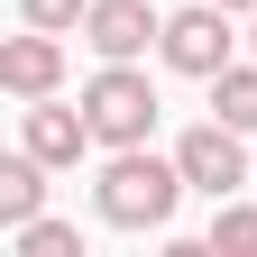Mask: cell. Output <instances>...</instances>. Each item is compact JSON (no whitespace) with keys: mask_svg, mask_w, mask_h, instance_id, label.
Returning <instances> with one entry per match:
<instances>
[{"mask_svg":"<svg viewBox=\"0 0 257 257\" xmlns=\"http://www.w3.org/2000/svg\"><path fill=\"white\" fill-rule=\"evenodd\" d=\"M184 193H193V184H184V166H175V156L110 147V166H101V184H92V202H101V220H110V230H166Z\"/></svg>","mask_w":257,"mask_h":257,"instance_id":"1","label":"cell"},{"mask_svg":"<svg viewBox=\"0 0 257 257\" xmlns=\"http://www.w3.org/2000/svg\"><path fill=\"white\" fill-rule=\"evenodd\" d=\"M83 110H92V138L101 147H147L156 128V83L138 64H101V74L83 83Z\"/></svg>","mask_w":257,"mask_h":257,"instance_id":"2","label":"cell"},{"mask_svg":"<svg viewBox=\"0 0 257 257\" xmlns=\"http://www.w3.org/2000/svg\"><path fill=\"white\" fill-rule=\"evenodd\" d=\"M248 128H230V119H202V128H184L175 138V166H184V184L193 193H211V202H230V193L248 184Z\"/></svg>","mask_w":257,"mask_h":257,"instance_id":"3","label":"cell"},{"mask_svg":"<svg viewBox=\"0 0 257 257\" xmlns=\"http://www.w3.org/2000/svg\"><path fill=\"white\" fill-rule=\"evenodd\" d=\"M230 19H239V10H220V0H193V10H175V19H166V37H156V55H166L175 74L211 83L220 64H230Z\"/></svg>","mask_w":257,"mask_h":257,"instance_id":"4","label":"cell"},{"mask_svg":"<svg viewBox=\"0 0 257 257\" xmlns=\"http://www.w3.org/2000/svg\"><path fill=\"white\" fill-rule=\"evenodd\" d=\"M156 37H166V19H156L147 0H92V19H83V46L101 64H138Z\"/></svg>","mask_w":257,"mask_h":257,"instance_id":"5","label":"cell"},{"mask_svg":"<svg viewBox=\"0 0 257 257\" xmlns=\"http://www.w3.org/2000/svg\"><path fill=\"white\" fill-rule=\"evenodd\" d=\"M19 147H28V156H46V166H83L101 138H92V110H64L55 92H46V101H28V110H19Z\"/></svg>","mask_w":257,"mask_h":257,"instance_id":"6","label":"cell"},{"mask_svg":"<svg viewBox=\"0 0 257 257\" xmlns=\"http://www.w3.org/2000/svg\"><path fill=\"white\" fill-rule=\"evenodd\" d=\"M55 83H64V37H55V28H19V37L0 46V92L46 101Z\"/></svg>","mask_w":257,"mask_h":257,"instance_id":"7","label":"cell"},{"mask_svg":"<svg viewBox=\"0 0 257 257\" xmlns=\"http://www.w3.org/2000/svg\"><path fill=\"white\" fill-rule=\"evenodd\" d=\"M37 202H46V156H10V166H0V220H10V230H19V220H37Z\"/></svg>","mask_w":257,"mask_h":257,"instance_id":"8","label":"cell"},{"mask_svg":"<svg viewBox=\"0 0 257 257\" xmlns=\"http://www.w3.org/2000/svg\"><path fill=\"white\" fill-rule=\"evenodd\" d=\"M211 119L257 128V64H220V74H211Z\"/></svg>","mask_w":257,"mask_h":257,"instance_id":"9","label":"cell"},{"mask_svg":"<svg viewBox=\"0 0 257 257\" xmlns=\"http://www.w3.org/2000/svg\"><path fill=\"white\" fill-rule=\"evenodd\" d=\"M10 239H19V257H83V239H74V220H46V211H37V220H19Z\"/></svg>","mask_w":257,"mask_h":257,"instance_id":"10","label":"cell"},{"mask_svg":"<svg viewBox=\"0 0 257 257\" xmlns=\"http://www.w3.org/2000/svg\"><path fill=\"white\" fill-rule=\"evenodd\" d=\"M211 248H257V202H220L211 211Z\"/></svg>","mask_w":257,"mask_h":257,"instance_id":"11","label":"cell"},{"mask_svg":"<svg viewBox=\"0 0 257 257\" xmlns=\"http://www.w3.org/2000/svg\"><path fill=\"white\" fill-rule=\"evenodd\" d=\"M19 19H28V28H83L92 0H19Z\"/></svg>","mask_w":257,"mask_h":257,"instance_id":"12","label":"cell"},{"mask_svg":"<svg viewBox=\"0 0 257 257\" xmlns=\"http://www.w3.org/2000/svg\"><path fill=\"white\" fill-rule=\"evenodd\" d=\"M220 10H248V19H257V0H220Z\"/></svg>","mask_w":257,"mask_h":257,"instance_id":"13","label":"cell"}]
</instances>
